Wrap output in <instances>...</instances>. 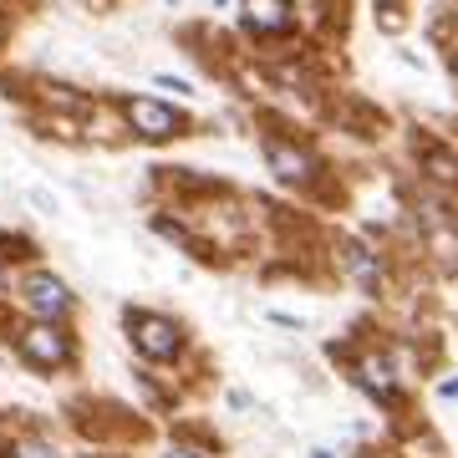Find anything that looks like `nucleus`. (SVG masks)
Masks as SVG:
<instances>
[{"label":"nucleus","mask_w":458,"mask_h":458,"mask_svg":"<svg viewBox=\"0 0 458 458\" xmlns=\"http://www.w3.org/2000/svg\"><path fill=\"white\" fill-rule=\"evenodd\" d=\"M117 113H123V128H128L132 138H143V143H174V138L189 132V117H183L179 107L158 102V98L128 92V98H117Z\"/></svg>","instance_id":"nucleus-1"},{"label":"nucleus","mask_w":458,"mask_h":458,"mask_svg":"<svg viewBox=\"0 0 458 458\" xmlns=\"http://www.w3.org/2000/svg\"><path fill=\"white\" fill-rule=\"evenodd\" d=\"M260 148H265V164H270V174H276L280 183H291V189H311V183L327 174V164L316 158L311 148H301L295 138H276V132H265Z\"/></svg>","instance_id":"nucleus-2"},{"label":"nucleus","mask_w":458,"mask_h":458,"mask_svg":"<svg viewBox=\"0 0 458 458\" xmlns=\"http://www.w3.org/2000/svg\"><path fill=\"white\" fill-rule=\"evenodd\" d=\"M16 352L36 372H56L72 361V336L56 321H26V327H16Z\"/></svg>","instance_id":"nucleus-3"},{"label":"nucleus","mask_w":458,"mask_h":458,"mask_svg":"<svg viewBox=\"0 0 458 458\" xmlns=\"http://www.w3.org/2000/svg\"><path fill=\"white\" fill-rule=\"evenodd\" d=\"M128 331H132V346L138 357L148 361H174L183 352V327L174 316H158V311H128Z\"/></svg>","instance_id":"nucleus-4"},{"label":"nucleus","mask_w":458,"mask_h":458,"mask_svg":"<svg viewBox=\"0 0 458 458\" xmlns=\"http://www.w3.org/2000/svg\"><path fill=\"white\" fill-rule=\"evenodd\" d=\"M21 301L31 306L36 321H62V316H72V291H66V280H56L51 270H31V276L21 280Z\"/></svg>","instance_id":"nucleus-5"},{"label":"nucleus","mask_w":458,"mask_h":458,"mask_svg":"<svg viewBox=\"0 0 458 458\" xmlns=\"http://www.w3.org/2000/svg\"><path fill=\"white\" fill-rule=\"evenodd\" d=\"M240 26H245L250 36H260V41L291 36L295 31V5L291 0H240Z\"/></svg>","instance_id":"nucleus-6"},{"label":"nucleus","mask_w":458,"mask_h":458,"mask_svg":"<svg viewBox=\"0 0 458 458\" xmlns=\"http://www.w3.org/2000/svg\"><path fill=\"white\" fill-rule=\"evenodd\" d=\"M357 382L372 397H382V403H393V393H397V377H393V361L387 357H361L357 361Z\"/></svg>","instance_id":"nucleus-7"},{"label":"nucleus","mask_w":458,"mask_h":458,"mask_svg":"<svg viewBox=\"0 0 458 458\" xmlns=\"http://www.w3.org/2000/svg\"><path fill=\"white\" fill-rule=\"evenodd\" d=\"M418 164L433 174V179H443V183H458V158L448 153V148H438V143H428V148H418Z\"/></svg>","instance_id":"nucleus-8"},{"label":"nucleus","mask_w":458,"mask_h":458,"mask_svg":"<svg viewBox=\"0 0 458 458\" xmlns=\"http://www.w3.org/2000/svg\"><path fill=\"white\" fill-rule=\"evenodd\" d=\"M5 458H62V454H56L47 438H36V433H21V438L5 443Z\"/></svg>","instance_id":"nucleus-9"},{"label":"nucleus","mask_w":458,"mask_h":458,"mask_svg":"<svg viewBox=\"0 0 458 458\" xmlns=\"http://www.w3.org/2000/svg\"><path fill=\"white\" fill-rule=\"evenodd\" d=\"M36 245L31 240H21V234H11V229H0V265H11V260H31Z\"/></svg>","instance_id":"nucleus-10"},{"label":"nucleus","mask_w":458,"mask_h":458,"mask_svg":"<svg viewBox=\"0 0 458 458\" xmlns=\"http://www.w3.org/2000/svg\"><path fill=\"white\" fill-rule=\"evenodd\" d=\"M403 454H408V458H443V454H438V443H433V438H418V443H408Z\"/></svg>","instance_id":"nucleus-11"},{"label":"nucleus","mask_w":458,"mask_h":458,"mask_svg":"<svg viewBox=\"0 0 458 458\" xmlns=\"http://www.w3.org/2000/svg\"><path fill=\"white\" fill-rule=\"evenodd\" d=\"M164 458H204V454H194V448H168Z\"/></svg>","instance_id":"nucleus-12"},{"label":"nucleus","mask_w":458,"mask_h":458,"mask_svg":"<svg viewBox=\"0 0 458 458\" xmlns=\"http://www.w3.org/2000/svg\"><path fill=\"white\" fill-rule=\"evenodd\" d=\"M5 36H11V16H0V47H5Z\"/></svg>","instance_id":"nucleus-13"},{"label":"nucleus","mask_w":458,"mask_h":458,"mask_svg":"<svg viewBox=\"0 0 458 458\" xmlns=\"http://www.w3.org/2000/svg\"><path fill=\"white\" fill-rule=\"evenodd\" d=\"M0 295H5V265H0Z\"/></svg>","instance_id":"nucleus-14"},{"label":"nucleus","mask_w":458,"mask_h":458,"mask_svg":"<svg viewBox=\"0 0 458 458\" xmlns=\"http://www.w3.org/2000/svg\"><path fill=\"white\" fill-rule=\"evenodd\" d=\"M219 5H225V0H219Z\"/></svg>","instance_id":"nucleus-15"}]
</instances>
